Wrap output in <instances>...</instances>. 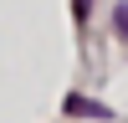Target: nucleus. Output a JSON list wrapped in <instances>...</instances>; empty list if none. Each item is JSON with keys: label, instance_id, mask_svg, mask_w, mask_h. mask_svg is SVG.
<instances>
[{"label": "nucleus", "instance_id": "obj_3", "mask_svg": "<svg viewBox=\"0 0 128 123\" xmlns=\"http://www.w3.org/2000/svg\"><path fill=\"white\" fill-rule=\"evenodd\" d=\"M87 10H92V0H77V20H87Z\"/></svg>", "mask_w": 128, "mask_h": 123}, {"label": "nucleus", "instance_id": "obj_2", "mask_svg": "<svg viewBox=\"0 0 128 123\" xmlns=\"http://www.w3.org/2000/svg\"><path fill=\"white\" fill-rule=\"evenodd\" d=\"M113 31L128 41V5H118V10H113Z\"/></svg>", "mask_w": 128, "mask_h": 123}, {"label": "nucleus", "instance_id": "obj_1", "mask_svg": "<svg viewBox=\"0 0 128 123\" xmlns=\"http://www.w3.org/2000/svg\"><path fill=\"white\" fill-rule=\"evenodd\" d=\"M67 113H72V118H113L102 102H87V98H77V92L67 98Z\"/></svg>", "mask_w": 128, "mask_h": 123}]
</instances>
